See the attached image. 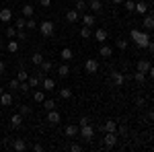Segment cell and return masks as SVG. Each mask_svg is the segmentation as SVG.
<instances>
[{
	"mask_svg": "<svg viewBox=\"0 0 154 152\" xmlns=\"http://www.w3.org/2000/svg\"><path fill=\"white\" fill-rule=\"evenodd\" d=\"M121 4L125 6V12H134V6H136L134 0H125V2H121Z\"/></svg>",
	"mask_w": 154,
	"mask_h": 152,
	"instance_id": "obj_33",
	"label": "cell"
},
{
	"mask_svg": "<svg viewBox=\"0 0 154 152\" xmlns=\"http://www.w3.org/2000/svg\"><path fill=\"white\" fill-rule=\"evenodd\" d=\"M80 37H82V39H91V37H93L91 27H82V29H80Z\"/></svg>",
	"mask_w": 154,
	"mask_h": 152,
	"instance_id": "obj_29",
	"label": "cell"
},
{
	"mask_svg": "<svg viewBox=\"0 0 154 152\" xmlns=\"http://www.w3.org/2000/svg\"><path fill=\"white\" fill-rule=\"evenodd\" d=\"M142 25H144V29H146V31H152V29H154V17L150 14V12L144 17V23Z\"/></svg>",
	"mask_w": 154,
	"mask_h": 152,
	"instance_id": "obj_17",
	"label": "cell"
},
{
	"mask_svg": "<svg viewBox=\"0 0 154 152\" xmlns=\"http://www.w3.org/2000/svg\"><path fill=\"white\" fill-rule=\"evenodd\" d=\"M99 54H101V58H111V56H113V49H111V47L109 45H101V49H99Z\"/></svg>",
	"mask_w": 154,
	"mask_h": 152,
	"instance_id": "obj_22",
	"label": "cell"
},
{
	"mask_svg": "<svg viewBox=\"0 0 154 152\" xmlns=\"http://www.w3.org/2000/svg\"><path fill=\"white\" fill-rule=\"evenodd\" d=\"M41 103H43V109H45V111H51V109H56V101H51V99H43Z\"/></svg>",
	"mask_w": 154,
	"mask_h": 152,
	"instance_id": "obj_27",
	"label": "cell"
},
{
	"mask_svg": "<svg viewBox=\"0 0 154 152\" xmlns=\"http://www.w3.org/2000/svg\"><path fill=\"white\" fill-rule=\"evenodd\" d=\"M117 132H105V138H103V142H105L107 148H113L115 144H117Z\"/></svg>",
	"mask_w": 154,
	"mask_h": 152,
	"instance_id": "obj_4",
	"label": "cell"
},
{
	"mask_svg": "<svg viewBox=\"0 0 154 152\" xmlns=\"http://www.w3.org/2000/svg\"><path fill=\"white\" fill-rule=\"evenodd\" d=\"M78 136L84 138V140H93V136H95V128L91 126V123H86L82 128H78Z\"/></svg>",
	"mask_w": 154,
	"mask_h": 152,
	"instance_id": "obj_3",
	"label": "cell"
},
{
	"mask_svg": "<svg viewBox=\"0 0 154 152\" xmlns=\"http://www.w3.org/2000/svg\"><path fill=\"white\" fill-rule=\"evenodd\" d=\"M60 58H62V60H66V62H68V60H72V58H74V51H72L70 47H64V49L60 51Z\"/></svg>",
	"mask_w": 154,
	"mask_h": 152,
	"instance_id": "obj_20",
	"label": "cell"
},
{
	"mask_svg": "<svg viewBox=\"0 0 154 152\" xmlns=\"http://www.w3.org/2000/svg\"><path fill=\"white\" fill-rule=\"evenodd\" d=\"M86 8H88V6H86V0H78V2H76V8H74V11H76V12H84Z\"/></svg>",
	"mask_w": 154,
	"mask_h": 152,
	"instance_id": "obj_30",
	"label": "cell"
},
{
	"mask_svg": "<svg viewBox=\"0 0 154 152\" xmlns=\"http://www.w3.org/2000/svg\"><path fill=\"white\" fill-rule=\"evenodd\" d=\"M134 80H136V82H140V84H144V80H146V72L136 70V72H134Z\"/></svg>",
	"mask_w": 154,
	"mask_h": 152,
	"instance_id": "obj_26",
	"label": "cell"
},
{
	"mask_svg": "<svg viewBox=\"0 0 154 152\" xmlns=\"http://www.w3.org/2000/svg\"><path fill=\"white\" fill-rule=\"evenodd\" d=\"M2 93H4V88H2V86H0V95H2Z\"/></svg>",
	"mask_w": 154,
	"mask_h": 152,
	"instance_id": "obj_52",
	"label": "cell"
},
{
	"mask_svg": "<svg viewBox=\"0 0 154 152\" xmlns=\"http://www.w3.org/2000/svg\"><path fill=\"white\" fill-rule=\"evenodd\" d=\"M39 86H43V91H54V88H56V82L51 80V78H45V76H43Z\"/></svg>",
	"mask_w": 154,
	"mask_h": 152,
	"instance_id": "obj_16",
	"label": "cell"
},
{
	"mask_svg": "<svg viewBox=\"0 0 154 152\" xmlns=\"http://www.w3.org/2000/svg\"><path fill=\"white\" fill-rule=\"evenodd\" d=\"M66 136H68V138H76V136H78V126H74V123L66 126Z\"/></svg>",
	"mask_w": 154,
	"mask_h": 152,
	"instance_id": "obj_19",
	"label": "cell"
},
{
	"mask_svg": "<svg viewBox=\"0 0 154 152\" xmlns=\"http://www.w3.org/2000/svg\"><path fill=\"white\" fill-rule=\"evenodd\" d=\"M17 39H27V33H25V29H19V31H17Z\"/></svg>",
	"mask_w": 154,
	"mask_h": 152,
	"instance_id": "obj_44",
	"label": "cell"
},
{
	"mask_svg": "<svg viewBox=\"0 0 154 152\" xmlns=\"http://www.w3.org/2000/svg\"><path fill=\"white\" fill-rule=\"evenodd\" d=\"M60 76H62V78H66V76H68V74H70V68H68V66H66V64H62V66H60Z\"/></svg>",
	"mask_w": 154,
	"mask_h": 152,
	"instance_id": "obj_35",
	"label": "cell"
},
{
	"mask_svg": "<svg viewBox=\"0 0 154 152\" xmlns=\"http://www.w3.org/2000/svg\"><path fill=\"white\" fill-rule=\"evenodd\" d=\"M33 14H35V8H33L31 4H25V6H23V17H25V19H29V17H33Z\"/></svg>",
	"mask_w": 154,
	"mask_h": 152,
	"instance_id": "obj_24",
	"label": "cell"
},
{
	"mask_svg": "<svg viewBox=\"0 0 154 152\" xmlns=\"http://www.w3.org/2000/svg\"><path fill=\"white\" fill-rule=\"evenodd\" d=\"M33 150H35V152H41V150H43V146H41V144H35V146H33Z\"/></svg>",
	"mask_w": 154,
	"mask_h": 152,
	"instance_id": "obj_48",
	"label": "cell"
},
{
	"mask_svg": "<svg viewBox=\"0 0 154 152\" xmlns=\"http://www.w3.org/2000/svg\"><path fill=\"white\" fill-rule=\"evenodd\" d=\"M84 70L88 72V74H97V72H99V62L93 60V58H88L84 62Z\"/></svg>",
	"mask_w": 154,
	"mask_h": 152,
	"instance_id": "obj_5",
	"label": "cell"
},
{
	"mask_svg": "<svg viewBox=\"0 0 154 152\" xmlns=\"http://www.w3.org/2000/svg\"><path fill=\"white\" fill-rule=\"evenodd\" d=\"M33 99H35L37 103H41V101L45 99V95H43V91H35V93H33Z\"/></svg>",
	"mask_w": 154,
	"mask_h": 152,
	"instance_id": "obj_40",
	"label": "cell"
},
{
	"mask_svg": "<svg viewBox=\"0 0 154 152\" xmlns=\"http://www.w3.org/2000/svg\"><path fill=\"white\" fill-rule=\"evenodd\" d=\"M39 66H41V72H51V68H54V64H51L49 60H43Z\"/></svg>",
	"mask_w": 154,
	"mask_h": 152,
	"instance_id": "obj_28",
	"label": "cell"
},
{
	"mask_svg": "<svg viewBox=\"0 0 154 152\" xmlns=\"http://www.w3.org/2000/svg\"><path fill=\"white\" fill-rule=\"evenodd\" d=\"M66 21H68V23H78V21H80V12H76L74 8L66 12Z\"/></svg>",
	"mask_w": 154,
	"mask_h": 152,
	"instance_id": "obj_14",
	"label": "cell"
},
{
	"mask_svg": "<svg viewBox=\"0 0 154 152\" xmlns=\"http://www.w3.org/2000/svg\"><path fill=\"white\" fill-rule=\"evenodd\" d=\"M25 23H27V19H25V17H19V19L14 21V27H17V31H19V29H25Z\"/></svg>",
	"mask_w": 154,
	"mask_h": 152,
	"instance_id": "obj_34",
	"label": "cell"
},
{
	"mask_svg": "<svg viewBox=\"0 0 154 152\" xmlns=\"http://www.w3.org/2000/svg\"><path fill=\"white\" fill-rule=\"evenodd\" d=\"M2 47H4V43H2V39H0V49H2Z\"/></svg>",
	"mask_w": 154,
	"mask_h": 152,
	"instance_id": "obj_51",
	"label": "cell"
},
{
	"mask_svg": "<svg viewBox=\"0 0 154 152\" xmlns=\"http://www.w3.org/2000/svg\"><path fill=\"white\" fill-rule=\"evenodd\" d=\"M136 105H138V107H140V109H142V107L146 105V101H144V99H138V101H136Z\"/></svg>",
	"mask_w": 154,
	"mask_h": 152,
	"instance_id": "obj_47",
	"label": "cell"
},
{
	"mask_svg": "<svg viewBox=\"0 0 154 152\" xmlns=\"http://www.w3.org/2000/svg\"><path fill=\"white\" fill-rule=\"evenodd\" d=\"M107 37H109L107 29H97V31H95V41H99V43H105Z\"/></svg>",
	"mask_w": 154,
	"mask_h": 152,
	"instance_id": "obj_11",
	"label": "cell"
},
{
	"mask_svg": "<svg viewBox=\"0 0 154 152\" xmlns=\"http://www.w3.org/2000/svg\"><path fill=\"white\" fill-rule=\"evenodd\" d=\"M111 2H113V4H121L123 0H111Z\"/></svg>",
	"mask_w": 154,
	"mask_h": 152,
	"instance_id": "obj_50",
	"label": "cell"
},
{
	"mask_svg": "<svg viewBox=\"0 0 154 152\" xmlns=\"http://www.w3.org/2000/svg\"><path fill=\"white\" fill-rule=\"evenodd\" d=\"M60 97H62V99H70L72 91H70V88H60Z\"/></svg>",
	"mask_w": 154,
	"mask_h": 152,
	"instance_id": "obj_39",
	"label": "cell"
},
{
	"mask_svg": "<svg viewBox=\"0 0 154 152\" xmlns=\"http://www.w3.org/2000/svg\"><path fill=\"white\" fill-rule=\"evenodd\" d=\"M70 150H72V152H82V146L74 142V144H72V146H70Z\"/></svg>",
	"mask_w": 154,
	"mask_h": 152,
	"instance_id": "obj_43",
	"label": "cell"
},
{
	"mask_svg": "<svg viewBox=\"0 0 154 152\" xmlns=\"http://www.w3.org/2000/svg\"><path fill=\"white\" fill-rule=\"evenodd\" d=\"M86 6H88L93 12H101V8H103V2H101V0H86Z\"/></svg>",
	"mask_w": 154,
	"mask_h": 152,
	"instance_id": "obj_10",
	"label": "cell"
},
{
	"mask_svg": "<svg viewBox=\"0 0 154 152\" xmlns=\"http://www.w3.org/2000/svg\"><path fill=\"white\" fill-rule=\"evenodd\" d=\"M37 29H39V33H41L43 37H54L56 25L51 23V21H41V23L37 25Z\"/></svg>",
	"mask_w": 154,
	"mask_h": 152,
	"instance_id": "obj_2",
	"label": "cell"
},
{
	"mask_svg": "<svg viewBox=\"0 0 154 152\" xmlns=\"http://www.w3.org/2000/svg\"><path fill=\"white\" fill-rule=\"evenodd\" d=\"M111 82H113L115 86H123V82H125V74H123V72L113 70V72H111Z\"/></svg>",
	"mask_w": 154,
	"mask_h": 152,
	"instance_id": "obj_6",
	"label": "cell"
},
{
	"mask_svg": "<svg viewBox=\"0 0 154 152\" xmlns=\"http://www.w3.org/2000/svg\"><path fill=\"white\" fill-rule=\"evenodd\" d=\"M0 21H2V23H11L12 21V8H8V6L2 8V11H0Z\"/></svg>",
	"mask_w": 154,
	"mask_h": 152,
	"instance_id": "obj_9",
	"label": "cell"
},
{
	"mask_svg": "<svg viewBox=\"0 0 154 152\" xmlns=\"http://www.w3.org/2000/svg\"><path fill=\"white\" fill-rule=\"evenodd\" d=\"M11 128L12 129L23 128V115H21V113H14V115L11 117Z\"/></svg>",
	"mask_w": 154,
	"mask_h": 152,
	"instance_id": "obj_8",
	"label": "cell"
},
{
	"mask_svg": "<svg viewBox=\"0 0 154 152\" xmlns=\"http://www.w3.org/2000/svg\"><path fill=\"white\" fill-rule=\"evenodd\" d=\"M86 123H91V117H80V121H78V128H82V126H86Z\"/></svg>",
	"mask_w": 154,
	"mask_h": 152,
	"instance_id": "obj_42",
	"label": "cell"
},
{
	"mask_svg": "<svg viewBox=\"0 0 154 152\" xmlns=\"http://www.w3.org/2000/svg\"><path fill=\"white\" fill-rule=\"evenodd\" d=\"M8 86H11V88H19V80H17V78H12V80L8 82Z\"/></svg>",
	"mask_w": 154,
	"mask_h": 152,
	"instance_id": "obj_45",
	"label": "cell"
},
{
	"mask_svg": "<svg viewBox=\"0 0 154 152\" xmlns=\"http://www.w3.org/2000/svg\"><path fill=\"white\" fill-rule=\"evenodd\" d=\"M12 103V95L11 93H2L0 95V105H11Z\"/></svg>",
	"mask_w": 154,
	"mask_h": 152,
	"instance_id": "obj_23",
	"label": "cell"
},
{
	"mask_svg": "<svg viewBox=\"0 0 154 152\" xmlns=\"http://www.w3.org/2000/svg\"><path fill=\"white\" fill-rule=\"evenodd\" d=\"M130 37L134 39V43H136V45H138V47H144V49H146V47H148V43L152 41V39H150V35H148V33H144V31H140V29H131V31H130Z\"/></svg>",
	"mask_w": 154,
	"mask_h": 152,
	"instance_id": "obj_1",
	"label": "cell"
},
{
	"mask_svg": "<svg viewBox=\"0 0 154 152\" xmlns=\"http://www.w3.org/2000/svg\"><path fill=\"white\" fill-rule=\"evenodd\" d=\"M101 129H103V132H115V129H117V121H115V119H107L105 123L101 126Z\"/></svg>",
	"mask_w": 154,
	"mask_h": 152,
	"instance_id": "obj_12",
	"label": "cell"
},
{
	"mask_svg": "<svg viewBox=\"0 0 154 152\" xmlns=\"http://www.w3.org/2000/svg\"><path fill=\"white\" fill-rule=\"evenodd\" d=\"M27 78H29V72H25V70H19V72H17V80H19V82L27 80Z\"/></svg>",
	"mask_w": 154,
	"mask_h": 152,
	"instance_id": "obj_37",
	"label": "cell"
},
{
	"mask_svg": "<svg viewBox=\"0 0 154 152\" xmlns=\"http://www.w3.org/2000/svg\"><path fill=\"white\" fill-rule=\"evenodd\" d=\"M136 70H140V72H148V70H150V62H148V60H140V62L136 64Z\"/></svg>",
	"mask_w": 154,
	"mask_h": 152,
	"instance_id": "obj_21",
	"label": "cell"
},
{
	"mask_svg": "<svg viewBox=\"0 0 154 152\" xmlns=\"http://www.w3.org/2000/svg\"><path fill=\"white\" fill-rule=\"evenodd\" d=\"M19 113H21V115H29V113H31V107H29V105H21V107H19Z\"/></svg>",
	"mask_w": 154,
	"mask_h": 152,
	"instance_id": "obj_41",
	"label": "cell"
},
{
	"mask_svg": "<svg viewBox=\"0 0 154 152\" xmlns=\"http://www.w3.org/2000/svg\"><path fill=\"white\" fill-rule=\"evenodd\" d=\"M6 49H8L11 54H17V51H19V41H14V39H11V41L6 43Z\"/></svg>",
	"mask_w": 154,
	"mask_h": 152,
	"instance_id": "obj_25",
	"label": "cell"
},
{
	"mask_svg": "<svg viewBox=\"0 0 154 152\" xmlns=\"http://www.w3.org/2000/svg\"><path fill=\"white\" fill-rule=\"evenodd\" d=\"M25 27H27V29H37V21L33 19V17H29L27 23H25Z\"/></svg>",
	"mask_w": 154,
	"mask_h": 152,
	"instance_id": "obj_36",
	"label": "cell"
},
{
	"mask_svg": "<svg viewBox=\"0 0 154 152\" xmlns=\"http://www.w3.org/2000/svg\"><path fill=\"white\" fill-rule=\"evenodd\" d=\"M115 45H117L119 49H128L130 43H128V39H117V41H115Z\"/></svg>",
	"mask_w": 154,
	"mask_h": 152,
	"instance_id": "obj_38",
	"label": "cell"
},
{
	"mask_svg": "<svg viewBox=\"0 0 154 152\" xmlns=\"http://www.w3.org/2000/svg\"><path fill=\"white\" fill-rule=\"evenodd\" d=\"M45 121H48V123H51V126H58V123H60V111H56V109L48 111V117H45Z\"/></svg>",
	"mask_w": 154,
	"mask_h": 152,
	"instance_id": "obj_7",
	"label": "cell"
},
{
	"mask_svg": "<svg viewBox=\"0 0 154 152\" xmlns=\"http://www.w3.org/2000/svg\"><path fill=\"white\" fill-rule=\"evenodd\" d=\"M6 37H8V39H14V37H17V27H14V25H8V29H6Z\"/></svg>",
	"mask_w": 154,
	"mask_h": 152,
	"instance_id": "obj_31",
	"label": "cell"
},
{
	"mask_svg": "<svg viewBox=\"0 0 154 152\" xmlns=\"http://www.w3.org/2000/svg\"><path fill=\"white\" fill-rule=\"evenodd\" d=\"M41 6H51V0H39Z\"/></svg>",
	"mask_w": 154,
	"mask_h": 152,
	"instance_id": "obj_46",
	"label": "cell"
},
{
	"mask_svg": "<svg viewBox=\"0 0 154 152\" xmlns=\"http://www.w3.org/2000/svg\"><path fill=\"white\" fill-rule=\"evenodd\" d=\"M31 62H33V64H35V66H39V64H41V62H43V56H41V54H39V51H35V54H33V56H31Z\"/></svg>",
	"mask_w": 154,
	"mask_h": 152,
	"instance_id": "obj_32",
	"label": "cell"
},
{
	"mask_svg": "<svg viewBox=\"0 0 154 152\" xmlns=\"http://www.w3.org/2000/svg\"><path fill=\"white\" fill-rule=\"evenodd\" d=\"M2 72H4V62L0 60V74H2Z\"/></svg>",
	"mask_w": 154,
	"mask_h": 152,
	"instance_id": "obj_49",
	"label": "cell"
},
{
	"mask_svg": "<svg viewBox=\"0 0 154 152\" xmlns=\"http://www.w3.org/2000/svg\"><path fill=\"white\" fill-rule=\"evenodd\" d=\"M134 12H138V14H146L148 12V4L140 0V2H136V6H134Z\"/></svg>",
	"mask_w": 154,
	"mask_h": 152,
	"instance_id": "obj_18",
	"label": "cell"
},
{
	"mask_svg": "<svg viewBox=\"0 0 154 152\" xmlns=\"http://www.w3.org/2000/svg\"><path fill=\"white\" fill-rule=\"evenodd\" d=\"M80 19H82V25H84V27H91V29H93V25L97 23L95 12H93V14H84V17H80Z\"/></svg>",
	"mask_w": 154,
	"mask_h": 152,
	"instance_id": "obj_15",
	"label": "cell"
},
{
	"mask_svg": "<svg viewBox=\"0 0 154 152\" xmlns=\"http://www.w3.org/2000/svg\"><path fill=\"white\" fill-rule=\"evenodd\" d=\"M12 150H17V152H23V150H27V142H25L23 138H17V140L12 142Z\"/></svg>",
	"mask_w": 154,
	"mask_h": 152,
	"instance_id": "obj_13",
	"label": "cell"
}]
</instances>
